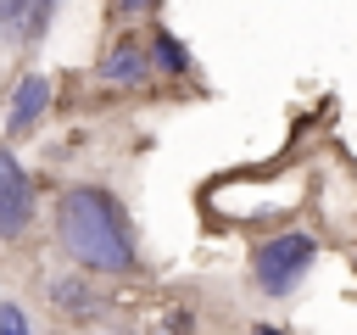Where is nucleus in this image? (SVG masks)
I'll list each match as a JSON object with an SVG mask.
<instances>
[{
    "label": "nucleus",
    "mask_w": 357,
    "mask_h": 335,
    "mask_svg": "<svg viewBox=\"0 0 357 335\" xmlns=\"http://www.w3.org/2000/svg\"><path fill=\"white\" fill-rule=\"evenodd\" d=\"M145 73H151V61H145V45L128 34V39H117L112 50H106V61H100V84H112V89H128V84H145Z\"/></svg>",
    "instance_id": "20e7f679"
},
{
    "label": "nucleus",
    "mask_w": 357,
    "mask_h": 335,
    "mask_svg": "<svg viewBox=\"0 0 357 335\" xmlns=\"http://www.w3.org/2000/svg\"><path fill=\"white\" fill-rule=\"evenodd\" d=\"M0 335H28V318H22V307L0 302Z\"/></svg>",
    "instance_id": "1a4fd4ad"
},
{
    "label": "nucleus",
    "mask_w": 357,
    "mask_h": 335,
    "mask_svg": "<svg viewBox=\"0 0 357 335\" xmlns=\"http://www.w3.org/2000/svg\"><path fill=\"white\" fill-rule=\"evenodd\" d=\"M50 106V78L45 73H28L17 89H11V112H6V128L11 134H28L33 123H39V112Z\"/></svg>",
    "instance_id": "39448f33"
},
{
    "label": "nucleus",
    "mask_w": 357,
    "mask_h": 335,
    "mask_svg": "<svg viewBox=\"0 0 357 335\" xmlns=\"http://www.w3.org/2000/svg\"><path fill=\"white\" fill-rule=\"evenodd\" d=\"M312 262H318V240H312V234H301V229L273 234V240H268V246H257V257H251L257 285H262L268 296L296 290V285H301V274H307Z\"/></svg>",
    "instance_id": "f03ea898"
},
{
    "label": "nucleus",
    "mask_w": 357,
    "mask_h": 335,
    "mask_svg": "<svg viewBox=\"0 0 357 335\" xmlns=\"http://www.w3.org/2000/svg\"><path fill=\"white\" fill-rule=\"evenodd\" d=\"M45 28H50V6H22V0H6L0 6V34L11 45H33Z\"/></svg>",
    "instance_id": "423d86ee"
},
{
    "label": "nucleus",
    "mask_w": 357,
    "mask_h": 335,
    "mask_svg": "<svg viewBox=\"0 0 357 335\" xmlns=\"http://www.w3.org/2000/svg\"><path fill=\"white\" fill-rule=\"evenodd\" d=\"M50 296H56V307H61V313H73V318H95V313H100V296L89 290V274L50 279Z\"/></svg>",
    "instance_id": "0eeeda50"
},
{
    "label": "nucleus",
    "mask_w": 357,
    "mask_h": 335,
    "mask_svg": "<svg viewBox=\"0 0 357 335\" xmlns=\"http://www.w3.org/2000/svg\"><path fill=\"white\" fill-rule=\"evenodd\" d=\"M56 240L78 262V274H128L134 268V240L123 229V212L95 184L61 190V201H56Z\"/></svg>",
    "instance_id": "f257e3e1"
},
{
    "label": "nucleus",
    "mask_w": 357,
    "mask_h": 335,
    "mask_svg": "<svg viewBox=\"0 0 357 335\" xmlns=\"http://www.w3.org/2000/svg\"><path fill=\"white\" fill-rule=\"evenodd\" d=\"M251 335H279V329H268V324H257V329H251Z\"/></svg>",
    "instance_id": "9d476101"
},
{
    "label": "nucleus",
    "mask_w": 357,
    "mask_h": 335,
    "mask_svg": "<svg viewBox=\"0 0 357 335\" xmlns=\"http://www.w3.org/2000/svg\"><path fill=\"white\" fill-rule=\"evenodd\" d=\"M151 45H156V61H162L167 73H184V67H190V50H184L173 34H151Z\"/></svg>",
    "instance_id": "6e6552de"
},
{
    "label": "nucleus",
    "mask_w": 357,
    "mask_h": 335,
    "mask_svg": "<svg viewBox=\"0 0 357 335\" xmlns=\"http://www.w3.org/2000/svg\"><path fill=\"white\" fill-rule=\"evenodd\" d=\"M28 223H33V184L17 168V156L0 151V240L28 234Z\"/></svg>",
    "instance_id": "7ed1b4c3"
}]
</instances>
